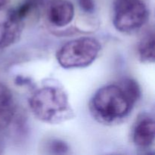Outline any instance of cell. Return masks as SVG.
Listing matches in <instances>:
<instances>
[{"mask_svg": "<svg viewBox=\"0 0 155 155\" xmlns=\"http://www.w3.org/2000/svg\"><path fill=\"white\" fill-rule=\"evenodd\" d=\"M29 105L33 115L45 124H61L74 117L68 94L63 87L54 83L35 91L29 98Z\"/></svg>", "mask_w": 155, "mask_h": 155, "instance_id": "1", "label": "cell"}, {"mask_svg": "<svg viewBox=\"0 0 155 155\" xmlns=\"http://www.w3.org/2000/svg\"><path fill=\"white\" fill-rule=\"evenodd\" d=\"M134 104L118 85L110 84L100 88L89 103V110L99 123L112 124L127 117Z\"/></svg>", "mask_w": 155, "mask_h": 155, "instance_id": "2", "label": "cell"}, {"mask_svg": "<svg viewBox=\"0 0 155 155\" xmlns=\"http://www.w3.org/2000/svg\"><path fill=\"white\" fill-rule=\"evenodd\" d=\"M101 48V44L95 38H78L65 43L58 51L56 58L65 69L86 68L93 63Z\"/></svg>", "mask_w": 155, "mask_h": 155, "instance_id": "3", "label": "cell"}, {"mask_svg": "<svg viewBox=\"0 0 155 155\" xmlns=\"http://www.w3.org/2000/svg\"><path fill=\"white\" fill-rule=\"evenodd\" d=\"M148 12L143 0H115L113 23L122 33H132L146 22Z\"/></svg>", "mask_w": 155, "mask_h": 155, "instance_id": "4", "label": "cell"}, {"mask_svg": "<svg viewBox=\"0 0 155 155\" xmlns=\"http://www.w3.org/2000/svg\"><path fill=\"white\" fill-rule=\"evenodd\" d=\"M22 19L16 9L0 8V48L8 47L15 43L21 36Z\"/></svg>", "mask_w": 155, "mask_h": 155, "instance_id": "5", "label": "cell"}, {"mask_svg": "<svg viewBox=\"0 0 155 155\" xmlns=\"http://www.w3.org/2000/svg\"><path fill=\"white\" fill-rule=\"evenodd\" d=\"M74 6L68 0H52L47 8L48 21L58 27L68 25L74 18Z\"/></svg>", "mask_w": 155, "mask_h": 155, "instance_id": "6", "label": "cell"}, {"mask_svg": "<svg viewBox=\"0 0 155 155\" xmlns=\"http://www.w3.org/2000/svg\"><path fill=\"white\" fill-rule=\"evenodd\" d=\"M155 124L153 118L145 117L139 120L133 130V142L141 148H148L154 144Z\"/></svg>", "mask_w": 155, "mask_h": 155, "instance_id": "7", "label": "cell"}, {"mask_svg": "<svg viewBox=\"0 0 155 155\" xmlns=\"http://www.w3.org/2000/svg\"><path fill=\"white\" fill-rule=\"evenodd\" d=\"M15 114L13 95L8 87L0 83V130L7 127Z\"/></svg>", "mask_w": 155, "mask_h": 155, "instance_id": "8", "label": "cell"}, {"mask_svg": "<svg viewBox=\"0 0 155 155\" xmlns=\"http://www.w3.org/2000/svg\"><path fill=\"white\" fill-rule=\"evenodd\" d=\"M154 32H148L142 38L138 45L139 60L142 63H154Z\"/></svg>", "mask_w": 155, "mask_h": 155, "instance_id": "9", "label": "cell"}, {"mask_svg": "<svg viewBox=\"0 0 155 155\" xmlns=\"http://www.w3.org/2000/svg\"><path fill=\"white\" fill-rule=\"evenodd\" d=\"M119 86L122 88L127 96L133 104L139 99L141 90L139 84L136 80L130 78L124 79Z\"/></svg>", "mask_w": 155, "mask_h": 155, "instance_id": "10", "label": "cell"}, {"mask_svg": "<svg viewBox=\"0 0 155 155\" xmlns=\"http://www.w3.org/2000/svg\"><path fill=\"white\" fill-rule=\"evenodd\" d=\"M48 148L52 153L55 154H64L68 152V147L65 142L60 140H52L49 143Z\"/></svg>", "mask_w": 155, "mask_h": 155, "instance_id": "11", "label": "cell"}, {"mask_svg": "<svg viewBox=\"0 0 155 155\" xmlns=\"http://www.w3.org/2000/svg\"><path fill=\"white\" fill-rule=\"evenodd\" d=\"M80 8L85 12L92 13L95 10V2L94 0H78Z\"/></svg>", "mask_w": 155, "mask_h": 155, "instance_id": "12", "label": "cell"}, {"mask_svg": "<svg viewBox=\"0 0 155 155\" xmlns=\"http://www.w3.org/2000/svg\"><path fill=\"white\" fill-rule=\"evenodd\" d=\"M8 2L9 0H0V8L5 7Z\"/></svg>", "mask_w": 155, "mask_h": 155, "instance_id": "13", "label": "cell"}, {"mask_svg": "<svg viewBox=\"0 0 155 155\" xmlns=\"http://www.w3.org/2000/svg\"><path fill=\"white\" fill-rule=\"evenodd\" d=\"M2 153V151H1V148H0V154H1Z\"/></svg>", "mask_w": 155, "mask_h": 155, "instance_id": "14", "label": "cell"}]
</instances>
